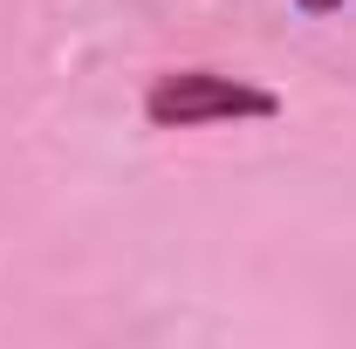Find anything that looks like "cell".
<instances>
[{
    "instance_id": "cell-1",
    "label": "cell",
    "mask_w": 356,
    "mask_h": 349,
    "mask_svg": "<svg viewBox=\"0 0 356 349\" xmlns=\"http://www.w3.org/2000/svg\"><path fill=\"white\" fill-rule=\"evenodd\" d=\"M144 117L158 131H206V124H267L281 117V96L247 76H220V69H165L144 89Z\"/></svg>"
},
{
    "instance_id": "cell-2",
    "label": "cell",
    "mask_w": 356,
    "mask_h": 349,
    "mask_svg": "<svg viewBox=\"0 0 356 349\" xmlns=\"http://www.w3.org/2000/svg\"><path fill=\"white\" fill-rule=\"evenodd\" d=\"M295 7H302V14H315V21H322V14H336V7H350V0H295Z\"/></svg>"
}]
</instances>
